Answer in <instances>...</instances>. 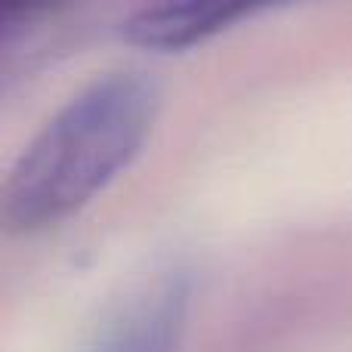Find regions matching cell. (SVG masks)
Returning <instances> with one entry per match:
<instances>
[{"mask_svg":"<svg viewBox=\"0 0 352 352\" xmlns=\"http://www.w3.org/2000/svg\"><path fill=\"white\" fill-rule=\"evenodd\" d=\"M278 3L287 0H155L124 25V37L136 47L170 53L195 47L229 25Z\"/></svg>","mask_w":352,"mask_h":352,"instance_id":"3","label":"cell"},{"mask_svg":"<svg viewBox=\"0 0 352 352\" xmlns=\"http://www.w3.org/2000/svg\"><path fill=\"white\" fill-rule=\"evenodd\" d=\"M188 278L167 272L118 309L84 352H173L186 328Z\"/></svg>","mask_w":352,"mask_h":352,"instance_id":"2","label":"cell"},{"mask_svg":"<svg viewBox=\"0 0 352 352\" xmlns=\"http://www.w3.org/2000/svg\"><path fill=\"white\" fill-rule=\"evenodd\" d=\"M161 93L146 74H111L65 105L16 161L3 186L10 232L53 226L102 192L146 146Z\"/></svg>","mask_w":352,"mask_h":352,"instance_id":"1","label":"cell"},{"mask_svg":"<svg viewBox=\"0 0 352 352\" xmlns=\"http://www.w3.org/2000/svg\"><path fill=\"white\" fill-rule=\"evenodd\" d=\"M53 3H59V0H0V19H3V25H10L19 22V19L37 16V12L50 10Z\"/></svg>","mask_w":352,"mask_h":352,"instance_id":"4","label":"cell"}]
</instances>
